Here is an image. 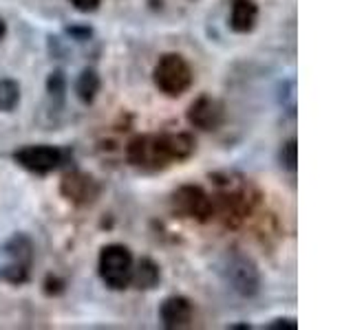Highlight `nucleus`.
Here are the masks:
<instances>
[{
  "label": "nucleus",
  "mask_w": 353,
  "mask_h": 330,
  "mask_svg": "<svg viewBox=\"0 0 353 330\" xmlns=\"http://www.w3.org/2000/svg\"><path fill=\"white\" fill-rule=\"evenodd\" d=\"M194 139L185 132L179 135H141L128 143L126 157L139 170L157 172L172 161H185L194 152Z\"/></svg>",
  "instance_id": "nucleus-1"
},
{
  "label": "nucleus",
  "mask_w": 353,
  "mask_h": 330,
  "mask_svg": "<svg viewBox=\"0 0 353 330\" xmlns=\"http://www.w3.org/2000/svg\"><path fill=\"white\" fill-rule=\"evenodd\" d=\"M154 84L168 97L183 95L192 84V69L179 53H165L154 66Z\"/></svg>",
  "instance_id": "nucleus-2"
},
{
  "label": "nucleus",
  "mask_w": 353,
  "mask_h": 330,
  "mask_svg": "<svg viewBox=\"0 0 353 330\" xmlns=\"http://www.w3.org/2000/svg\"><path fill=\"white\" fill-rule=\"evenodd\" d=\"M99 278L113 291H121L130 284L132 256L124 245H106L99 251Z\"/></svg>",
  "instance_id": "nucleus-3"
},
{
  "label": "nucleus",
  "mask_w": 353,
  "mask_h": 330,
  "mask_svg": "<svg viewBox=\"0 0 353 330\" xmlns=\"http://www.w3.org/2000/svg\"><path fill=\"white\" fill-rule=\"evenodd\" d=\"M172 205L176 212H181L188 218H196V220H208L214 214V203L201 187L194 185H185L179 187L172 196Z\"/></svg>",
  "instance_id": "nucleus-4"
},
{
  "label": "nucleus",
  "mask_w": 353,
  "mask_h": 330,
  "mask_svg": "<svg viewBox=\"0 0 353 330\" xmlns=\"http://www.w3.org/2000/svg\"><path fill=\"white\" fill-rule=\"evenodd\" d=\"M14 161L33 174H49L62 163V152L53 146H27L14 152Z\"/></svg>",
  "instance_id": "nucleus-5"
},
{
  "label": "nucleus",
  "mask_w": 353,
  "mask_h": 330,
  "mask_svg": "<svg viewBox=\"0 0 353 330\" xmlns=\"http://www.w3.org/2000/svg\"><path fill=\"white\" fill-rule=\"evenodd\" d=\"M188 121L199 130H216L223 124V104L214 97H199L188 108Z\"/></svg>",
  "instance_id": "nucleus-6"
},
{
  "label": "nucleus",
  "mask_w": 353,
  "mask_h": 330,
  "mask_svg": "<svg viewBox=\"0 0 353 330\" xmlns=\"http://www.w3.org/2000/svg\"><path fill=\"white\" fill-rule=\"evenodd\" d=\"M228 282L232 284V289L241 295H254L259 291V271H256V264H254L250 258H243L236 256L230 260V267H228Z\"/></svg>",
  "instance_id": "nucleus-7"
},
{
  "label": "nucleus",
  "mask_w": 353,
  "mask_h": 330,
  "mask_svg": "<svg viewBox=\"0 0 353 330\" xmlns=\"http://www.w3.org/2000/svg\"><path fill=\"white\" fill-rule=\"evenodd\" d=\"M159 317L165 328H183L192 322V304L181 295H172L168 300H163Z\"/></svg>",
  "instance_id": "nucleus-8"
},
{
  "label": "nucleus",
  "mask_w": 353,
  "mask_h": 330,
  "mask_svg": "<svg viewBox=\"0 0 353 330\" xmlns=\"http://www.w3.org/2000/svg\"><path fill=\"white\" fill-rule=\"evenodd\" d=\"M62 194L73 203H91L97 196V185L91 176L82 172H71L62 181Z\"/></svg>",
  "instance_id": "nucleus-9"
},
{
  "label": "nucleus",
  "mask_w": 353,
  "mask_h": 330,
  "mask_svg": "<svg viewBox=\"0 0 353 330\" xmlns=\"http://www.w3.org/2000/svg\"><path fill=\"white\" fill-rule=\"evenodd\" d=\"M259 20V5L256 0H232L230 11V27L236 33H250L256 27Z\"/></svg>",
  "instance_id": "nucleus-10"
},
{
  "label": "nucleus",
  "mask_w": 353,
  "mask_h": 330,
  "mask_svg": "<svg viewBox=\"0 0 353 330\" xmlns=\"http://www.w3.org/2000/svg\"><path fill=\"white\" fill-rule=\"evenodd\" d=\"M130 282L137 286V289H154L159 282V267L154 264L150 258H141L137 262V267L132 264V275Z\"/></svg>",
  "instance_id": "nucleus-11"
},
{
  "label": "nucleus",
  "mask_w": 353,
  "mask_h": 330,
  "mask_svg": "<svg viewBox=\"0 0 353 330\" xmlns=\"http://www.w3.org/2000/svg\"><path fill=\"white\" fill-rule=\"evenodd\" d=\"M75 93L84 104H91L99 93V75L93 69H84L75 82Z\"/></svg>",
  "instance_id": "nucleus-12"
},
{
  "label": "nucleus",
  "mask_w": 353,
  "mask_h": 330,
  "mask_svg": "<svg viewBox=\"0 0 353 330\" xmlns=\"http://www.w3.org/2000/svg\"><path fill=\"white\" fill-rule=\"evenodd\" d=\"M7 256L11 258L14 264H20V267H27L31 264V242L25 238V236H14L9 242H7Z\"/></svg>",
  "instance_id": "nucleus-13"
},
{
  "label": "nucleus",
  "mask_w": 353,
  "mask_h": 330,
  "mask_svg": "<svg viewBox=\"0 0 353 330\" xmlns=\"http://www.w3.org/2000/svg\"><path fill=\"white\" fill-rule=\"evenodd\" d=\"M20 102V86L14 80H0V110L11 113Z\"/></svg>",
  "instance_id": "nucleus-14"
},
{
  "label": "nucleus",
  "mask_w": 353,
  "mask_h": 330,
  "mask_svg": "<svg viewBox=\"0 0 353 330\" xmlns=\"http://www.w3.org/2000/svg\"><path fill=\"white\" fill-rule=\"evenodd\" d=\"M298 148H296V141L292 139V141H287L285 146H283V150H281V161H283V165L287 170H296V163H298Z\"/></svg>",
  "instance_id": "nucleus-15"
},
{
  "label": "nucleus",
  "mask_w": 353,
  "mask_h": 330,
  "mask_svg": "<svg viewBox=\"0 0 353 330\" xmlns=\"http://www.w3.org/2000/svg\"><path fill=\"white\" fill-rule=\"evenodd\" d=\"M47 88H49V93H51V95H55V97H62V95H64L66 82H64V75H62V71H53V73L49 75Z\"/></svg>",
  "instance_id": "nucleus-16"
},
{
  "label": "nucleus",
  "mask_w": 353,
  "mask_h": 330,
  "mask_svg": "<svg viewBox=\"0 0 353 330\" xmlns=\"http://www.w3.org/2000/svg\"><path fill=\"white\" fill-rule=\"evenodd\" d=\"M69 3L77 11H82V14H91V11H95L99 7V3H102V0H69Z\"/></svg>",
  "instance_id": "nucleus-17"
},
{
  "label": "nucleus",
  "mask_w": 353,
  "mask_h": 330,
  "mask_svg": "<svg viewBox=\"0 0 353 330\" xmlns=\"http://www.w3.org/2000/svg\"><path fill=\"white\" fill-rule=\"evenodd\" d=\"M268 328H270V330H276V328H290V330H296L298 324L294 322V319H276V322L270 324Z\"/></svg>",
  "instance_id": "nucleus-18"
},
{
  "label": "nucleus",
  "mask_w": 353,
  "mask_h": 330,
  "mask_svg": "<svg viewBox=\"0 0 353 330\" xmlns=\"http://www.w3.org/2000/svg\"><path fill=\"white\" fill-rule=\"evenodd\" d=\"M5 31H7V27H5V20H3V18H0V40H3V38H5Z\"/></svg>",
  "instance_id": "nucleus-19"
}]
</instances>
